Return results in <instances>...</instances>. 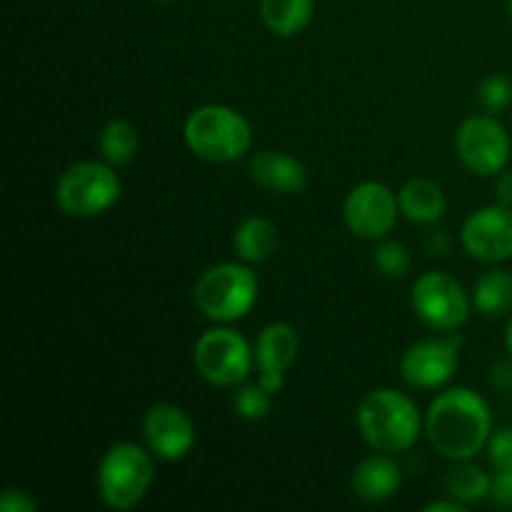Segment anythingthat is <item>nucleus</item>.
<instances>
[{
  "mask_svg": "<svg viewBox=\"0 0 512 512\" xmlns=\"http://www.w3.org/2000/svg\"><path fill=\"white\" fill-rule=\"evenodd\" d=\"M425 435L445 460H475L493 435V410L473 388H448L425 413Z\"/></svg>",
  "mask_w": 512,
  "mask_h": 512,
  "instance_id": "1",
  "label": "nucleus"
},
{
  "mask_svg": "<svg viewBox=\"0 0 512 512\" xmlns=\"http://www.w3.org/2000/svg\"><path fill=\"white\" fill-rule=\"evenodd\" d=\"M358 433L375 453L403 455L415 448L425 430L413 398L395 388H375L363 395L355 410Z\"/></svg>",
  "mask_w": 512,
  "mask_h": 512,
  "instance_id": "2",
  "label": "nucleus"
},
{
  "mask_svg": "<svg viewBox=\"0 0 512 512\" xmlns=\"http://www.w3.org/2000/svg\"><path fill=\"white\" fill-rule=\"evenodd\" d=\"M183 140L205 163H235L253 148V125L230 105L208 103L188 115Z\"/></svg>",
  "mask_w": 512,
  "mask_h": 512,
  "instance_id": "3",
  "label": "nucleus"
},
{
  "mask_svg": "<svg viewBox=\"0 0 512 512\" xmlns=\"http://www.w3.org/2000/svg\"><path fill=\"white\" fill-rule=\"evenodd\" d=\"M155 455L148 448L130 440L110 445L98 463L95 485L105 508H138L155 483Z\"/></svg>",
  "mask_w": 512,
  "mask_h": 512,
  "instance_id": "4",
  "label": "nucleus"
},
{
  "mask_svg": "<svg viewBox=\"0 0 512 512\" xmlns=\"http://www.w3.org/2000/svg\"><path fill=\"white\" fill-rule=\"evenodd\" d=\"M193 303L210 323H238L258 303V275L243 260L210 265L195 283Z\"/></svg>",
  "mask_w": 512,
  "mask_h": 512,
  "instance_id": "5",
  "label": "nucleus"
},
{
  "mask_svg": "<svg viewBox=\"0 0 512 512\" xmlns=\"http://www.w3.org/2000/svg\"><path fill=\"white\" fill-rule=\"evenodd\" d=\"M123 193L118 173L105 160H80L68 165L55 183V205L68 218H98L108 213Z\"/></svg>",
  "mask_w": 512,
  "mask_h": 512,
  "instance_id": "6",
  "label": "nucleus"
},
{
  "mask_svg": "<svg viewBox=\"0 0 512 512\" xmlns=\"http://www.w3.org/2000/svg\"><path fill=\"white\" fill-rule=\"evenodd\" d=\"M193 365L200 378L213 388H238L255 368V348L243 333L215 325L205 330L193 348Z\"/></svg>",
  "mask_w": 512,
  "mask_h": 512,
  "instance_id": "7",
  "label": "nucleus"
},
{
  "mask_svg": "<svg viewBox=\"0 0 512 512\" xmlns=\"http://www.w3.org/2000/svg\"><path fill=\"white\" fill-rule=\"evenodd\" d=\"M410 305L420 323L438 333H455L470 320L473 298L458 278L443 270H428L415 278Z\"/></svg>",
  "mask_w": 512,
  "mask_h": 512,
  "instance_id": "8",
  "label": "nucleus"
},
{
  "mask_svg": "<svg viewBox=\"0 0 512 512\" xmlns=\"http://www.w3.org/2000/svg\"><path fill=\"white\" fill-rule=\"evenodd\" d=\"M455 155L480 178H495L510 163L512 140L508 128L493 113L470 115L455 130Z\"/></svg>",
  "mask_w": 512,
  "mask_h": 512,
  "instance_id": "9",
  "label": "nucleus"
},
{
  "mask_svg": "<svg viewBox=\"0 0 512 512\" xmlns=\"http://www.w3.org/2000/svg\"><path fill=\"white\" fill-rule=\"evenodd\" d=\"M400 200L390 185L363 180L353 185L343 200V220L360 240H383L395 230L400 218Z\"/></svg>",
  "mask_w": 512,
  "mask_h": 512,
  "instance_id": "10",
  "label": "nucleus"
},
{
  "mask_svg": "<svg viewBox=\"0 0 512 512\" xmlns=\"http://www.w3.org/2000/svg\"><path fill=\"white\" fill-rule=\"evenodd\" d=\"M463 335H428L410 345L400 358V375L410 388L440 390L453 380L460 365Z\"/></svg>",
  "mask_w": 512,
  "mask_h": 512,
  "instance_id": "11",
  "label": "nucleus"
},
{
  "mask_svg": "<svg viewBox=\"0 0 512 512\" xmlns=\"http://www.w3.org/2000/svg\"><path fill=\"white\" fill-rule=\"evenodd\" d=\"M465 253L485 265H498L512 258V208L495 203L473 210L460 228Z\"/></svg>",
  "mask_w": 512,
  "mask_h": 512,
  "instance_id": "12",
  "label": "nucleus"
},
{
  "mask_svg": "<svg viewBox=\"0 0 512 512\" xmlns=\"http://www.w3.org/2000/svg\"><path fill=\"white\" fill-rule=\"evenodd\" d=\"M145 448L163 463H178L195 448L198 430L180 405L155 403L145 410L140 423Z\"/></svg>",
  "mask_w": 512,
  "mask_h": 512,
  "instance_id": "13",
  "label": "nucleus"
},
{
  "mask_svg": "<svg viewBox=\"0 0 512 512\" xmlns=\"http://www.w3.org/2000/svg\"><path fill=\"white\" fill-rule=\"evenodd\" d=\"M250 178L275 195H295L308 185V168L283 150L265 148L250 158Z\"/></svg>",
  "mask_w": 512,
  "mask_h": 512,
  "instance_id": "14",
  "label": "nucleus"
},
{
  "mask_svg": "<svg viewBox=\"0 0 512 512\" xmlns=\"http://www.w3.org/2000/svg\"><path fill=\"white\" fill-rule=\"evenodd\" d=\"M350 485H353V493L365 503H385V500H393L403 488V470L395 455L375 453L355 465Z\"/></svg>",
  "mask_w": 512,
  "mask_h": 512,
  "instance_id": "15",
  "label": "nucleus"
},
{
  "mask_svg": "<svg viewBox=\"0 0 512 512\" xmlns=\"http://www.w3.org/2000/svg\"><path fill=\"white\" fill-rule=\"evenodd\" d=\"M255 365L260 370L288 373L300 355V333L290 323H270L255 340Z\"/></svg>",
  "mask_w": 512,
  "mask_h": 512,
  "instance_id": "16",
  "label": "nucleus"
},
{
  "mask_svg": "<svg viewBox=\"0 0 512 512\" xmlns=\"http://www.w3.org/2000/svg\"><path fill=\"white\" fill-rule=\"evenodd\" d=\"M400 213L415 225H435L448 210L445 190L430 178H410L400 188Z\"/></svg>",
  "mask_w": 512,
  "mask_h": 512,
  "instance_id": "17",
  "label": "nucleus"
},
{
  "mask_svg": "<svg viewBox=\"0 0 512 512\" xmlns=\"http://www.w3.org/2000/svg\"><path fill=\"white\" fill-rule=\"evenodd\" d=\"M280 245V233L273 220L263 215H250L235 228L233 233V250L243 263L255 265L265 263L275 255Z\"/></svg>",
  "mask_w": 512,
  "mask_h": 512,
  "instance_id": "18",
  "label": "nucleus"
},
{
  "mask_svg": "<svg viewBox=\"0 0 512 512\" xmlns=\"http://www.w3.org/2000/svg\"><path fill=\"white\" fill-rule=\"evenodd\" d=\"M473 308L485 318H505L512 313V273L505 268H490L475 280Z\"/></svg>",
  "mask_w": 512,
  "mask_h": 512,
  "instance_id": "19",
  "label": "nucleus"
},
{
  "mask_svg": "<svg viewBox=\"0 0 512 512\" xmlns=\"http://www.w3.org/2000/svg\"><path fill=\"white\" fill-rule=\"evenodd\" d=\"M315 0H260V18L278 38H295L310 25Z\"/></svg>",
  "mask_w": 512,
  "mask_h": 512,
  "instance_id": "20",
  "label": "nucleus"
},
{
  "mask_svg": "<svg viewBox=\"0 0 512 512\" xmlns=\"http://www.w3.org/2000/svg\"><path fill=\"white\" fill-rule=\"evenodd\" d=\"M443 485L450 498L465 505H478L490 498L493 478L473 460H453L450 468L445 470Z\"/></svg>",
  "mask_w": 512,
  "mask_h": 512,
  "instance_id": "21",
  "label": "nucleus"
},
{
  "mask_svg": "<svg viewBox=\"0 0 512 512\" xmlns=\"http://www.w3.org/2000/svg\"><path fill=\"white\" fill-rule=\"evenodd\" d=\"M98 148H100V158L105 163H110L113 168H123V165L133 163L135 155H138L140 148V135L138 128H135L130 120L115 118L100 130L98 138Z\"/></svg>",
  "mask_w": 512,
  "mask_h": 512,
  "instance_id": "22",
  "label": "nucleus"
},
{
  "mask_svg": "<svg viewBox=\"0 0 512 512\" xmlns=\"http://www.w3.org/2000/svg\"><path fill=\"white\" fill-rule=\"evenodd\" d=\"M373 265L380 275L390 280H403L413 270V255L408 245L400 240H378V248L373 250Z\"/></svg>",
  "mask_w": 512,
  "mask_h": 512,
  "instance_id": "23",
  "label": "nucleus"
},
{
  "mask_svg": "<svg viewBox=\"0 0 512 512\" xmlns=\"http://www.w3.org/2000/svg\"><path fill=\"white\" fill-rule=\"evenodd\" d=\"M270 405H273V395L263 388L260 383H248L238 385L233 393V410L243 420H263L270 413Z\"/></svg>",
  "mask_w": 512,
  "mask_h": 512,
  "instance_id": "24",
  "label": "nucleus"
},
{
  "mask_svg": "<svg viewBox=\"0 0 512 512\" xmlns=\"http://www.w3.org/2000/svg\"><path fill=\"white\" fill-rule=\"evenodd\" d=\"M478 103L488 113H503L512 105V83L508 75H488L478 85Z\"/></svg>",
  "mask_w": 512,
  "mask_h": 512,
  "instance_id": "25",
  "label": "nucleus"
},
{
  "mask_svg": "<svg viewBox=\"0 0 512 512\" xmlns=\"http://www.w3.org/2000/svg\"><path fill=\"white\" fill-rule=\"evenodd\" d=\"M485 450H488V460L495 473L512 470V428L493 430Z\"/></svg>",
  "mask_w": 512,
  "mask_h": 512,
  "instance_id": "26",
  "label": "nucleus"
},
{
  "mask_svg": "<svg viewBox=\"0 0 512 512\" xmlns=\"http://www.w3.org/2000/svg\"><path fill=\"white\" fill-rule=\"evenodd\" d=\"M488 500L493 508L512 510V470L493 475V488H490Z\"/></svg>",
  "mask_w": 512,
  "mask_h": 512,
  "instance_id": "27",
  "label": "nucleus"
},
{
  "mask_svg": "<svg viewBox=\"0 0 512 512\" xmlns=\"http://www.w3.org/2000/svg\"><path fill=\"white\" fill-rule=\"evenodd\" d=\"M0 510L3 512H35L38 510V503L30 493L20 488H5L3 495H0Z\"/></svg>",
  "mask_w": 512,
  "mask_h": 512,
  "instance_id": "28",
  "label": "nucleus"
},
{
  "mask_svg": "<svg viewBox=\"0 0 512 512\" xmlns=\"http://www.w3.org/2000/svg\"><path fill=\"white\" fill-rule=\"evenodd\" d=\"M495 198L498 203L512 208V168H505L503 173L495 175Z\"/></svg>",
  "mask_w": 512,
  "mask_h": 512,
  "instance_id": "29",
  "label": "nucleus"
},
{
  "mask_svg": "<svg viewBox=\"0 0 512 512\" xmlns=\"http://www.w3.org/2000/svg\"><path fill=\"white\" fill-rule=\"evenodd\" d=\"M490 385H493L495 390H500V393L512 390V360L495 365L493 375H490Z\"/></svg>",
  "mask_w": 512,
  "mask_h": 512,
  "instance_id": "30",
  "label": "nucleus"
},
{
  "mask_svg": "<svg viewBox=\"0 0 512 512\" xmlns=\"http://www.w3.org/2000/svg\"><path fill=\"white\" fill-rule=\"evenodd\" d=\"M260 385L268 390L270 395H278L285 388V373L283 370H260Z\"/></svg>",
  "mask_w": 512,
  "mask_h": 512,
  "instance_id": "31",
  "label": "nucleus"
},
{
  "mask_svg": "<svg viewBox=\"0 0 512 512\" xmlns=\"http://www.w3.org/2000/svg\"><path fill=\"white\" fill-rule=\"evenodd\" d=\"M425 245H428L430 255H448L450 248H453V243H450V235L445 233V230H433Z\"/></svg>",
  "mask_w": 512,
  "mask_h": 512,
  "instance_id": "32",
  "label": "nucleus"
},
{
  "mask_svg": "<svg viewBox=\"0 0 512 512\" xmlns=\"http://www.w3.org/2000/svg\"><path fill=\"white\" fill-rule=\"evenodd\" d=\"M468 508H470V505L460 503V500L450 498V495H448V500H433V503L425 505L423 510L425 512H468Z\"/></svg>",
  "mask_w": 512,
  "mask_h": 512,
  "instance_id": "33",
  "label": "nucleus"
},
{
  "mask_svg": "<svg viewBox=\"0 0 512 512\" xmlns=\"http://www.w3.org/2000/svg\"><path fill=\"white\" fill-rule=\"evenodd\" d=\"M505 350H508V358L512 360V313L508 318V325H505Z\"/></svg>",
  "mask_w": 512,
  "mask_h": 512,
  "instance_id": "34",
  "label": "nucleus"
},
{
  "mask_svg": "<svg viewBox=\"0 0 512 512\" xmlns=\"http://www.w3.org/2000/svg\"><path fill=\"white\" fill-rule=\"evenodd\" d=\"M508 13H510V20H512V0L508 3Z\"/></svg>",
  "mask_w": 512,
  "mask_h": 512,
  "instance_id": "35",
  "label": "nucleus"
},
{
  "mask_svg": "<svg viewBox=\"0 0 512 512\" xmlns=\"http://www.w3.org/2000/svg\"><path fill=\"white\" fill-rule=\"evenodd\" d=\"M155 3H173V0H155Z\"/></svg>",
  "mask_w": 512,
  "mask_h": 512,
  "instance_id": "36",
  "label": "nucleus"
}]
</instances>
